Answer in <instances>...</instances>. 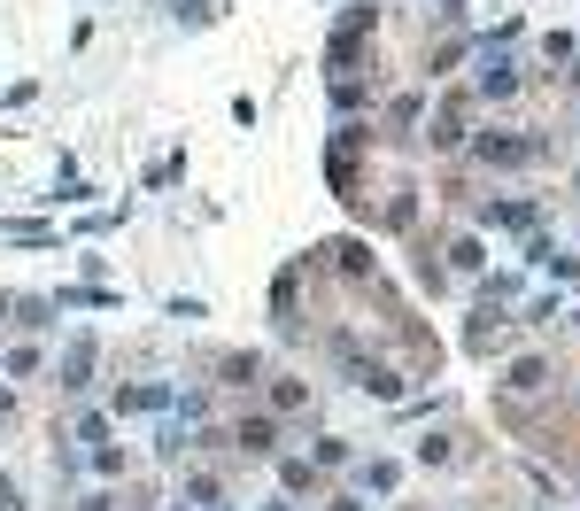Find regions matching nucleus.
Wrapping results in <instances>:
<instances>
[{
  "instance_id": "1",
  "label": "nucleus",
  "mask_w": 580,
  "mask_h": 511,
  "mask_svg": "<svg viewBox=\"0 0 580 511\" xmlns=\"http://www.w3.org/2000/svg\"><path fill=\"white\" fill-rule=\"evenodd\" d=\"M472 155H480L488 171H511V163H534V155H542V140H526V132H480V140H472Z\"/></svg>"
},
{
  "instance_id": "2",
  "label": "nucleus",
  "mask_w": 580,
  "mask_h": 511,
  "mask_svg": "<svg viewBox=\"0 0 580 511\" xmlns=\"http://www.w3.org/2000/svg\"><path fill=\"white\" fill-rule=\"evenodd\" d=\"M503 395L511 403H534V395H550V357H519L503 372Z\"/></svg>"
},
{
  "instance_id": "3",
  "label": "nucleus",
  "mask_w": 580,
  "mask_h": 511,
  "mask_svg": "<svg viewBox=\"0 0 580 511\" xmlns=\"http://www.w3.org/2000/svg\"><path fill=\"white\" fill-rule=\"evenodd\" d=\"M232 450H240V457H271V450H279V419L248 411V419L232 426Z\"/></svg>"
},
{
  "instance_id": "4",
  "label": "nucleus",
  "mask_w": 580,
  "mask_h": 511,
  "mask_svg": "<svg viewBox=\"0 0 580 511\" xmlns=\"http://www.w3.org/2000/svg\"><path fill=\"white\" fill-rule=\"evenodd\" d=\"M464 124H472V93H449V101H441V117H434V132H426V140H434V148H464Z\"/></svg>"
},
{
  "instance_id": "5",
  "label": "nucleus",
  "mask_w": 580,
  "mask_h": 511,
  "mask_svg": "<svg viewBox=\"0 0 580 511\" xmlns=\"http://www.w3.org/2000/svg\"><path fill=\"white\" fill-rule=\"evenodd\" d=\"M472 93H480V101H511V93H519V70H511L503 55H488V62H480V78H472Z\"/></svg>"
},
{
  "instance_id": "6",
  "label": "nucleus",
  "mask_w": 580,
  "mask_h": 511,
  "mask_svg": "<svg viewBox=\"0 0 580 511\" xmlns=\"http://www.w3.org/2000/svg\"><path fill=\"white\" fill-rule=\"evenodd\" d=\"M364 31H372V8H348V16H341V31H333V62H348V55H356V39H364Z\"/></svg>"
},
{
  "instance_id": "7",
  "label": "nucleus",
  "mask_w": 580,
  "mask_h": 511,
  "mask_svg": "<svg viewBox=\"0 0 580 511\" xmlns=\"http://www.w3.org/2000/svg\"><path fill=\"white\" fill-rule=\"evenodd\" d=\"M256 372H263L256 357H240V349H232V357H217V388H256Z\"/></svg>"
},
{
  "instance_id": "8",
  "label": "nucleus",
  "mask_w": 580,
  "mask_h": 511,
  "mask_svg": "<svg viewBox=\"0 0 580 511\" xmlns=\"http://www.w3.org/2000/svg\"><path fill=\"white\" fill-rule=\"evenodd\" d=\"M271 411H310V380H271Z\"/></svg>"
},
{
  "instance_id": "9",
  "label": "nucleus",
  "mask_w": 580,
  "mask_h": 511,
  "mask_svg": "<svg viewBox=\"0 0 580 511\" xmlns=\"http://www.w3.org/2000/svg\"><path fill=\"white\" fill-rule=\"evenodd\" d=\"M464 341H472V349H480V357H488L495 341H503V310H480V318H472V333H464Z\"/></svg>"
},
{
  "instance_id": "10",
  "label": "nucleus",
  "mask_w": 580,
  "mask_h": 511,
  "mask_svg": "<svg viewBox=\"0 0 580 511\" xmlns=\"http://www.w3.org/2000/svg\"><path fill=\"white\" fill-rule=\"evenodd\" d=\"M488 225H511V233H526V225H534V210H526V202H488Z\"/></svg>"
},
{
  "instance_id": "11",
  "label": "nucleus",
  "mask_w": 580,
  "mask_h": 511,
  "mask_svg": "<svg viewBox=\"0 0 580 511\" xmlns=\"http://www.w3.org/2000/svg\"><path fill=\"white\" fill-rule=\"evenodd\" d=\"M16 310H24L16 326H31V333H47V326H55V302H39V295H31V302H16Z\"/></svg>"
},
{
  "instance_id": "12",
  "label": "nucleus",
  "mask_w": 580,
  "mask_h": 511,
  "mask_svg": "<svg viewBox=\"0 0 580 511\" xmlns=\"http://www.w3.org/2000/svg\"><path fill=\"white\" fill-rule=\"evenodd\" d=\"M279 481H287V488H318V465H310V457H287V465H279Z\"/></svg>"
},
{
  "instance_id": "13",
  "label": "nucleus",
  "mask_w": 580,
  "mask_h": 511,
  "mask_svg": "<svg viewBox=\"0 0 580 511\" xmlns=\"http://www.w3.org/2000/svg\"><path fill=\"white\" fill-rule=\"evenodd\" d=\"M395 481H403V465H387V457H372V465H364V488H379V496H387Z\"/></svg>"
},
{
  "instance_id": "14",
  "label": "nucleus",
  "mask_w": 580,
  "mask_h": 511,
  "mask_svg": "<svg viewBox=\"0 0 580 511\" xmlns=\"http://www.w3.org/2000/svg\"><path fill=\"white\" fill-rule=\"evenodd\" d=\"M418 465H449V434H426L418 442Z\"/></svg>"
},
{
  "instance_id": "15",
  "label": "nucleus",
  "mask_w": 580,
  "mask_h": 511,
  "mask_svg": "<svg viewBox=\"0 0 580 511\" xmlns=\"http://www.w3.org/2000/svg\"><path fill=\"white\" fill-rule=\"evenodd\" d=\"M0 426H16V395L0 388Z\"/></svg>"
},
{
  "instance_id": "16",
  "label": "nucleus",
  "mask_w": 580,
  "mask_h": 511,
  "mask_svg": "<svg viewBox=\"0 0 580 511\" xmlns=\"http://www.w3.org/2000/svg\"><path fill=\"white\" fill-rule=\"evenodd\" d=\"M0 511H16V481H0Z\"/></svg>"
},
{
  "instance_id": "17",
  "label": "nucleus",
  "mask_w": 580,
  "mask_h": 511,
  "mask_svg": "<svg viewBox=\"0 0 580 511\" xmlns=\"http://www.w3.org/2000/svg\"><path fill=\"white\" fill-rule=\"evenodd\" d=\"M78 511H109V496H86V504H78Z\"/></svg>"
},
{
  "instance_id": "18",
  "label": "nucleus",
  "mask_w": 580,
  "mask_h": 511,
  "mask_svg": "<svg viewBox=\"0 0 580 511\" xmlns=\"http://www.w3.org/2000/svg\"><path fill=\"white\" fill-rule=\"evenodd\" d=\"M573 86H580V62H573Z\"/></svg>"
}]
</instances>
